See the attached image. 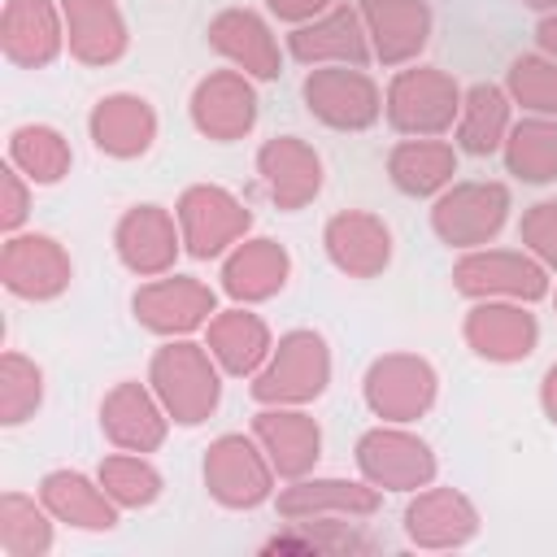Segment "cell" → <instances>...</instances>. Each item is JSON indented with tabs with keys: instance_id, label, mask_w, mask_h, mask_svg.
Listing matches in <instances>:
<instances>
[{
	"instance_id": "cell-31",
	"label": "cell",
	"mask_w": 557,
	"mask_h": 557,
	"mask_svg": "<svg viewBox=\"0 0 557 557\" xmlns=\"http://www.w3.org/2000/svg\"><path fill=\"white\" fill-rule=\"evenodd\" d=\"M292 52L305 57V61H318V57H339V61H366V44L357 35V17L348 9L322 17L318 26H305L292 35Z\"/></svg>"
},
{
	"instance_id": "cell-40",
	"label": "cell",
	"mask_w": 557,
	"mask_h": 557,
	"mask_svg": "<svg viewBox=\"0 0 557 557\" xmlns=\"http://www.w3.org/2000/svg\"><path fill=\"white\" fill-rule=\"evenodd\" d=\"M22 218H26V187H22L17 170L9 165V170H4V226L13 231Z\"/></svg>"
},
{
	"instance_id": "cell-34",
	"label": "cell",
	"mask_w": 557,
	"mask_h": 557,
	"mask_svg": "<svg viewBox=\"0 0 557 557\" xmlns=\"http://www.w3.org/2000/svg\"><path fill=\"white\" fill-rule=\"evenodd\" d=\"M100 487L126 505V509H139V505H152L161 496V474L135 457V453H117V457H104L100 461Z\"/></svg>"
},
{
	"instance_id": "cell-20",
	"label": "cell",
	"mask_w": 557,
	"mask_h": 557,
	"mask_svg": "<svg viewBox=\"0 0 557 557\" xmlns=\"http://www.w3.org/2000/svg\"><path fill=\"white\" fill-rule=\"evenodd\" d=\"M65 26H70V48L83 61H113L126 48L122 17L109 0H65Z\"/></svg>"
},
{
	"instance_id": "cell-26",
	"label": "cell",
	"mask_w": 557,
	"mask_h": 557,
	"mask_svg": "<svg viewBox=\"0 0 557 557\" xmlns=\"http://www.w3.org/2000/svg\"><path fill=\"white\" fill-rule=\"evenodd\" d=\"M379 57L383 61H405L409 52L422 48L426 39V9L418 0H366Z\"/></svg>"
},
{
	"instance_id": "cell-35",
	"label": "cell",
	"mask_w": 557,
	"mask_h": 557,
	"mask_svg": "<svg viewBox=\"0 0 557 557\" xmlns=\"http://www.w3.org/2000/svg\"><path fill=\"white\" fill-rule=\"evenodd\" d=\"M509 165L513 174L531 178V183H544L557 174V126L548 122H527L513 131V144H509Z\"/></svg>"
},
{
	"instance_id": "cell-16",
	"label": "cell",
	"mask_w": 557,
	"mask_h": 557,
	"mask_svg": "<svg viewBox=\"0 0 557 557\" xmlns=\"http://www.w3.org/2000/svg\"><path fill=\"white\" fill-rule=\"evenodd\" d=\"M104 435L126 448V453H148L161 444L165 435V418L157 413V405L135 387V383H122L109 400H104Z\"/></svg>"
},
{
	"instance_id": "cell-38",
	"label": "cell",
	"mask_w": 557,
	"mask_h": 557,
	"mask_svg": "<svg viewBox=\"0 0 557 557\" xmlns=\"http://www.w3.org/2000/svg\"><path fill=\"white\" fill-rule=\"evenodd\" d=\"M513 91L527 109H540V113H557V65H544L535 57L518 61L513 65Z\"/></svg>"
},
{
	"instance_id": "cell-27",
	"label": "cell",
	"mask_w": 557,
	"mask_h": 557,
	"mask_svg": "<svg viewBox=\"0 0 557 557\" xmlns=\"http://www.w3.org/2000/svg\"><path fill=\"white\" fill-rule=\"evenodd\" d=\"M209 35H213V44H218L231 61H239L244 70H252V74H261V78L278 74V52H274L265 26H261L252 13H222Z\"/></svg>"
},
{
	"instance_id": "cell-44",
	"label": "cell",
	"mask_w": 557,
	"mask_h": 557,
	"mask_svg": "<svg viewBox=\"0 0 557 557\" xmlns=\"http://www.w3.org/2000/svg\"><path fill=\"white\" fill-rule=\"evenodd\" d=\"M527 4H557V0H527Z\"/></svg>"
},
{
	"instance_id": "cell-42",
	"label": "cell",
	"mask_w": 557,
	"mask_h": 557,
	"mask_svg": "<svg viewBox=\"0 0 557 557\" xmlns=\"http://www.w3.org/2000/svg\"><path fill=\"white\" fill-rule=\"evenodd\" d=\"M544 405H548V413H553V422H557V366H553L548 379H544Z\"/></svg>"
},
{
	"instance_id": "cell-5",
	"label": "cell",
	"mask_w": 557,
	"mask_h": 557,
	"mask_svg": "<svg viewBox=\"0 0 557 557\" xmlns=\"http://www.w3.org/2000/svg\"><path fill=\"white\" fill-rule=\"evenodd\" d=\"M326 387V348L318 335L296 331L278 344L274 366L257 379V396L261 400H309Z\"/></svg>"
},
{
	"instance_id": "cell-17",
	"label": "cell",
	"mask_w": 557,
	"mask_h": 557,
	"mask_svg": "<svg viewBox=\"0 0 557 557\" xmlns=\"http://www.w3.org/2000/svg\"><path fill=\"white\" fill-rule=\"evenodd\" d=\"M252 117H257V100L235 74H213L209 83H200V91H196V126L205 135L235 139L239 131L252 126Z\"/></svg>"
},
{
	"instance_id": "cell-28",
	"label": "cell",
	"mask_w": 557,
	"mask_h": 557,
	"mask_svg": "<svg viewBox=\"0 0 557 557\" xmlns=\"http://www.w3.org/2000/svg\"><path fill=\"white\" fill-rule=\"evenodd\" d=\"M283 274H287V257L278 244L270 239H252L244 244L231 261H226V287L244 300H261L270 296L274 287H283Z\"/></svg>"
},
{
	"instance_id": "cell-33",
	"label": "cell",
	"mask_w": 557,
	"mask_h": 557,
	"mask_svg": "<svg viewBox=\"0 0 557 557\" xmlns=\"http://www.w3.org/2000/svg\"><path fill=\"white\" fill-rule=\"evenodd\" d=\"M209 339H213V352L222 357V366L235 374L257 370V361L265 357V326L252 313H222L213 322Z\"/></svg>"
},
{
	"instance_id": "cell-39",
	"label": "cell",
	"mask_w": 557,
	"mask_h": 557,
	"mask_svg": "<svg viewBox=\"0 0 557 557\" xmlns=\"http://www.w3.org/2000/svg\"><path fill=\"white\" fill-rule=\"evenodd\" d=\"M522 235L540 257L557 261V205H535V213L522 222Z\"/></svg>"
},
{
	"instance_id": "cell-29",
	"label": "cell",
	"mask_w": 557,
	"mask_h": 557,
	"mask_svg": "<svg viewBox=\"0 0 557 557\" xmlns=\"http://www.w3.org/2000/svg\"><path fill=\"white\" fill-rule=\"evenodd\" d=\"M0 548L9 557H44L52 548L48 513L22 492H4L0 500Z\"/></svg>"
},
{
	"instance_id": "cell-15",
	"label": "cell",
	"mask_w": 557,
	"mask_h": 557,
	"mask_svg": "<svg viewBox=\"0 0 557 557\" xmlns=\"http://www.w3.org/2000/svg\"><path fill=\"white\" fill-rule=\"evenodd\" d=\"M213 309V296L191 278H165L135 296V313L152 331H187Z\"/></svg>"
},
{
	"instance_id": "cell-3",
	"label": "cell",
	"mask_w": 557,
	"mask_h": 557,
	"mask_svg": "<svg viewBox=\"0 0 557 557\" xmlns=\"http://www.w3.org/2000/svg\"><path fill=\"white\" fill-rule=\"evenodd\" d=\"M357 466L374 487L387 492H418L435 474V457L422 440L400 431H370L357 444Z\"/></svg>"
},
{
	"instance_id": "cell-10",
	"label": "cell",
	"mask_w": 557,
	"mask_h": 557,
	"mask_svg": "<svg viewBox=\"0 0 557 557\" xmlns=\"http://www.w3.org/2000/svg\"><path fill=\"white\" fill-rule=\"evenodd\" d=\"M305 100L331 126H366L379 113L374 83L361 78V74H352V70H318L305 83Z\"/></svg>"
},
{
	"instance_id": "cell-13",
	"label": "cell",
	"mask_w": 557,
	"mask_h": 557,
	"mask_svg": "<svg viewBox=\"0 0 557 557\" xmlns=\"http://www.w3.org/2000/svg\"><path fill=\"white\" fill-rule=\"evenodd\" d=\"M4 57L17 65H48L61 48V26H57V9L48 0H9L4 22Z\"/></svg>"
},
{
	"instance_id": "cell-9",
	"label": "cell",
	"mask_w": 557,
	"mask_h": 557,
	"mask_svg": "<svg viewBox=\"0 0 557 557\" xmlns=\"http://www.w3.org/2000/svg\"><path fill=\"white\" fill-rule=\"evenodd\" d=\"M457 113V91L435 70H409L392 83V122L400 131H444Z\"/></svg>"
},
{
	"instance_id": "cell-19",
	"label": "cell",
	"mask_w": 557,
	"mask_h": 557,
	"mask_svg": "<svg viewBox=\"0 0 557 557\" xmlns=\"http://www.w3.org/2000/svg\"><path fill=\"white\" fill-rule=\"evenodd\" d=\"M257 435L270 453V466L287 479H300L313 461H318V426L305 413H261L257 418Z\"/></svg>"
},
{
	"instance_id": "cell-1",
	"label": "cell",
	"mask_w": 557,
	"mask_h": 557,
	"mask_svg": "<svg viewBox=\"0 0 557 557\" xmlns=\"http://www.w3.org/2000/svg\"><path fill=\"white\" fill-rule=\"evenodd\" d=\"M152 383L178 422H200L218 405V374H213L209 357L191 344L161 348L152 361Z\"/></svg>"
},
{
	"instance_id": "cell-43",
	"label": "cell",
	"mask_w": 557,
	"mask_h": 557,
	"mask_svg": "<svg viewBox=\"0 0 557 557\" xmlns=\"http://www.w3.org/2000/svg\"><path fill=\"white\" fill-rule=\"evenodd\" d=\"M540 39H544V48H557V17L540 26Z\"/></svg>"
},
{
	"instance_id": "cell-21",
	"label": "cell",
	"mask_w": 557,
	"mask_h": 557,
	"mask_svg": "<svg viewBox=\"0 0 557 557\" xmlns=\"http://www.w3.org/2000/svg\"><path fill=\"white\" fill-rule=\"evenodd\" d=\"M91 139L96 148L113 152V157H135L148 148L152 139V113L144 100L135 96H109L96 104L91 113Z\"/></svg>"
},
{
	"instance_id": "cell-23",
	"label": "cell",
	"mask_w": 557,
	"mask_h": 557,
	"mask_svg": "<svg viewBox=\"0 0 557 557\" xmlns=\"http://www.w3.org/2000/svg\"><path fill=\"white\" fill-rule=\"evenodd\" d=\"M261 170L270 178V191L283 209L305 205L318 191V157L296 139H274L261 148Z\"/></svg>"
},
{
	"instance_id": "cell-41",
	"label": "cell",
	"mask_w": 557,
	"mask_h": 557,
	"mask_svg": "<svg viewBox=\"0 0 557 557\" xmlns=\"http://www.w3.org/2000/svg\"><path fill=\"white\" fill-rule=\"evenodd\" d=\"M326 0H270V9L278 13V17H309V13H318Z\"/></svg>"
},
{
	"instance_id": "cell-22",
	"label": "cell",
	"mask_w": 557,
	"mask_h": 557,
	"mask_svg": "<svg viewBox=\"0 0 557 557\" xmlns=\"http://www.w3.org/2000/svg\"><path fill=\"white\" fill-rule=\"evenodd\" d=\"M470 344L492 357V361H513V357H527L531 344H535V322L531 313L522 309H505V305H483L470 313V326H466Z\"/></svg>"
},
{
	"instance_id": "cell-12",
	"label": "cell",
	"mask_w": 557,
	"mask_h": 557,
	"mask_svg": "<svg viewBox=\"0 0 557 557\" xmlns=\"http://www.w3.org/2000/svg\"><path fill=\"white\" fill-rule=\"evenodd\" d=\"M379 509V492L366 483L348 479H300L287 492H278V513L283 518H322V513H344V518H366Z\"/></svg>"
},
{
	"instance_id": "cell-7",
	"label": "cell",
	"mask_w": 557,
	"mask_h": 557,
	"mask_svg": "<svg viewBox=\"0 0 557 557\" xmlns=\"http://www.w3.org/2000/svg\"><path fill=\"white\" fill-rule=\"evenodd\" d=\"M39 500L65 527H78V531H109V527H117V500L100 483L83 479L78 470H52V474H44Z\"/></svg>"
},
{
	"instance_id": "cell-6",
	"label": "cell",
	"mask_w": 557,
	"mask_h": 557,
	"mask_svg": "<svg viewBox=\"0 0 557 557\" xmlns=\"http://www.w3.org/2000/svg\"><path fill=\"white\" fill-rule=\"evenodd\" d=\"M4 287L26 296V300H44L57 296L70 283V261L57 248V239L48 235H17L4 244Z\"/></svg>"
},
{
	"instance_id": "cell-32",
	"label": "cell",
	"mask_w": 557,
	"mask_h": 557,
	"mask_svg": "<svg viewBox=\"0 0 557 557\" xmlns=\"http://www.w3.org/2000/svg\"><path fill=\"white\" fill-rule=\"evenodd\" d=\"M453 165H457L453 152H448L444 144H431V139L400 144V148L392 152V178H396L405 191H413V196H426V191H435L440 183H448Z\"/></svg>"
},
{
	"instance_id": "cell-14",
	"label": "cell",
	"mask_w": 557,
	"mask_h": 557,
	"mask_svg": "<svg viewBox=\"0 0 557 557\" xmlns=\"http://www.w3.org/2000/svg\"><path fill=\"white\" fill-rule=\"evenodd\" d=\"M505 222V191L500 187H457L435 209V231L448 244H483Z\"/></svg>"
},
{
	"instance_id": "cell-2",
	"label": "cell",
	"mask_w": 557,
	"mask_h": 557,
	"mask_svg": "<svg viewBox=\"0 0 557 557\" xmlns=\"http://www.w3.org/2000/svg\"><path fill=\"white\" fill-rule=\"evenodd\" d=\"M205 483L209 492L231 509H252L270 496L274 466L252 448L244 435H222L205 457Z\"/></svg>"
},
{
	"instance_id": "cell-24",
	"label": "cell",
	"mask_w": 557,
	"mask_h": 557,
	"mask_svg": "<svg viewBox=\"0 0 557 557\" xmlns=\"http://www.w3.org/2000/svg\"><path fill=\"white\" fill-rule=\"evenodd\" d=\"M331 257L352 274H374L387 265V231L366 213H344L326 226Z\"/></svg>"
},
{
	"instance_id": "cell-8",
	"label": "cell",
	"mask_w": 557,
	"mask_h": 557,
	"mask_svg": "<svg viewBox=\"0 0 557 557\" xmlns=\"http://www.w3.org/2000/svg\"><path fill=\"white\" fill-rule=\"evenodd\" d=\"M366 396L374 405V413L392 418V422H409L418 418L431 396H435V374L413 361V357H387L370 370V383H366Z\"/></svg>"
},
{
	"instance_id": "cell-11",
	"label": "cell",
	"mask_w": 557,
	"mask_h": 557,
	"mask_svg": "<svg viewBox=\"0 0 557 557\" xmlns=\"http://www.w3.org/2000/svg\"><path fill=\"white\" fill-rule=\"evenodd\" d=\"M183 231H187V244L196 257H213L222 252L244 226H248V213L218 187H191L183 196Z\"/></svg>"
},
{
	"instance_id": "cell-30",
	"label": "cell",
	"mask_w": 557,
	"mask_h": 557,
	"mask_svg": "<svg viewBox=\"0 0 557 557\" xmlns=\"http://www.w3.org/2000/svg\"><path fill=\"white\" fill-rule=\"evenodd\" d=\"M9 161L30 183H57L70 170V148L52 126H17L9 139Z\"/></svg>"
},
{
	"instance_id": "cell-4",
	"label": "cell",
	"mask_w": 557,
	"mask_h": 557,
	"mask_svg": "<svg viewBox=\"0 0 557 557\" xmlns=\"http://www.w3.org/2000/svg\"><path fill=\"white\" fill-rule=\"evenodd\" d=\"M405 535L418 548H461L479 535V513L461 492L431 487L405 509Z\"/></svg>"
},
{
	"instance_id": "cell-18",
	"label": "cell",
	"mask_w": 557,
	"mask_h": 557,
	"mask_svg": "<svg viewBox=\"0 0 557 557\" xmlns=\"http://www.w3.org/2000/svg\"><path fill=\"white\" fill-rule=\"evenodd\" d=\"M117 252L139 274L165 270L174 261V226H170V218L161 209H152V205L126 213L122 226H117Z\"/></svg>"
},
{
	"instance_id": "cell-25",
	"label": "cell",
	"mask_w": 557,
	"mask_h": 557,
	"mask_svg": "<svg viewBox=\"0 0 557 557\" xmlns=\"http://www.w3.org/2000/svg\"><path fill=\"white\" fill-rule=\"evenodd\" d=\"M457 283L466 292H509V296H540L544 292V274L513 257V252H487V257H466L457 265Z\"/></svg>"
},
{
	"instance_id": "cell-37",
	"label": "cell",
	"mask_w": 557,
	"mask_h": 557,
	"mask_svg": "<svg viewBox=\"0 0 557 557\" xmlns=\"http://www.w3.org/2000/svg\"><path fill=\"white\" fill-rule=\"evenodd\" d=\"M500 131H505V100H500V91L474 87V91H470V104H466V117H461V139H466V148H474V152L496 148Z\"/></svg>"
},
{
	"instance_id": "cell-36",
	"label": "cell",
	"mask_w": 557,
	"mask_h": 557,
	"mask_svg": "<svg viewBox=\"0 0 557 557\" xmlns=\"http://www.w3.org/2000/svg\"><path fill=\"white\" fill-rule=\"evenodd\" d=\"M39 392H44L39 370H35L26 357L9 352L4 366H0V413H4L0 422H4V426L26 422V418L35 413V405H39Z\"/></svg>"
}]
</instances>
